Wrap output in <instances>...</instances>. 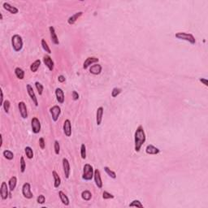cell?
Masks as SVG:
<instances>
[{"label": "cell", "mask_w": 208, "mask_h": 208, "mask_svg": "<svg viewBox=\"0 0 208 208\" xmlns=\"http://www.w3.org/2000/svg\"><path fill=\"white\" fill-rule=\"evenodd\" d=\"M102 198L104 200H107V199H111V198H114V195H112V193H108L107 191H104L102 193Z\"/></svg>", "instance_id": "39"}, {"label": "cell", "mask_w": 208, "mask_h": 208, "mask_svg": "<svg viewBox=\"0 0 208 208\" xmlns=\"http://www.w3.org/2000/svg\"><path fill=\"white\" fill-rule=\"evenodd\" d=\"M17 184V178L16 176H11L10 180L8 181V186H9V190L13 191L16 188Z\"/></svg>", "instance_id": "24"}, {"label": "cell", "mask_w": 208, "mask_h": 208, "mask_svg": "<svg viewBox=\"0 0 208 208\" xmlns=\"http://www.w3.org/2000/svg\"><path fill=\"white\" fill-rule=\"evenodd\" d=\"M121 92H122V90H121L120 88L116 87V88H114L112 90V97L116 98V97H117Z\"/></svg>", "instance_id": "36"}, {"label": "cell", "mask_w": 208, "mask_h": 208, "mask_svg": "<svg viewBox=\"0 0 208 208\" xmlns=\"http://www.w3.org/2000/svg\"><path fill=\"white\" fill-rule=\"evenodd\" d=\"M24 152H25V155H26L28 158L31 159L34 158V152H33V150L30 146H26L24 149Z\"/></svg>", "instance_id": "29"}, {"label": "cell", "mask_w": 208, "mask_h": 208, "mask_svg": "<svg viewBox=\"0 0 208 208\" xmlns=\"http://www.w3.org/2000/svg\"><path fill=\"white\" fill-rule=\"evenodd\" d=\"M94 170L93 168V167L89 163L85 164L83 168L82 179L85 180H91L94 177Z\"/></svg>", "instance_id": "4"}, {"label": "cell", "mask_w": 208, "mask_h": 208, "mask_svg": "<svg viewBox=\"0 0 208 208\" xmlns=\"http://www.w3.org/2000/svg\"><path fill=\"white\" fill-rule=\"evenodd\" d=\"M18 108L20 111V114L23 119H26L28 117V111H27V107L24 102H20L18 103Z\"/></svg>", "instance_id": "9"}, {"label": "cell", "mask_w": 208, "mask_h": 208, "mask_svg": "<svg viewBox=\"0 0 208 208\" xmlns=\"http://www.w3.org/2000/svg\"><path fill=\"white\" fill-rule=\"evenodd\" d=\"M103 107H100L97 109V112H96V124L97 125H100L102 124V116H103Z\"/></svg>", "instance_id": "17"}, {"label": "cell", "mask_w": 208, "mask_h": 208, "mask_svg": "<svg viewBox=\"0 0 208 208\" xmlns=\"http://www.w3.org/2000/svg\"><path fill=\"white\" fill-rule=\"evenodd\" d=\"M1 102H0V105L1 106H3V102H4V100H3V90H1Z\"/></svg>", "instance_id": "46"}, {"label": "cell", "mask_w": 208, "mask_h": 208, "mask_svg": "<svg viewBox=\"0 0 208 208\" xmlns=\"http://www.w3.org/2000/svg\"><path fill=\"white\" fill-rule=\"evenodd\" d=\"M22 194L27 199H31L34 197V194L31 192V186L29 183H24L22 186Z\"/></svg>", "instance_id": "5"}, {"label": "cell", "mask_w": 208, "mask_h": 208, "mask_svg": "<svg viewBox=\"0 0 208 208\" xmlns=\"http://www.w3.org/2000/svg\"><path fill=\"white\" fill-rule=\"evenodd\" d=\"M199 81L202 82V83H203V85H206V86H207L208 85H207V79H204V78H200L199 79Z\"/></svg>", "instance_id": "45"}, {"label": "cell", "mask_w": 208, "mask_h": 208, "mask_svg": "<svg viewBox=\"0 0 208 208\" xmlns=\"http://www.w3.org/2000/svg\"><path fill=\"white\" fill-rule=\"evenodd\" d=\"M49 30H50V34H51V42H52L55 45H59V41L58 39V37H57L56 33H55V28H54L53 26H50V27H49Z\"/></svg>", "instance_id": "18"}, {"label": "cell", "mask_w": 208, "mask_h": 208, "mask_svg": "<svg viewBox=\"0 0 208 208\" xmlns=\"http://www.w3.org/2000/svg\"><path fill=\"white\" fill-rule=\"evenodd\" d=\"M102 68L100 64L97 63L94 65H92L90 68V73L93 75H99L102 73Z\"/></svg>", "instance_id": "19"}, {"label": "cell", "mask_w": 208, "mask_h": 208, "mask_svg": "<svg viewBox=\"0 0 208 208\" xmlns=\"http://www.w3.org/2000/svg\"><path fill=\"white\" fill-rule=\"evenodd\" d=\"M94 182H95L96 186H98V189H102V181L100 171L98 169H95L94 170Z\"/></svg>", "instance_id": "12"}, {"label": "cell", "mask_w": 208, "mask_h": 208, "mask_svg": "<svg viewBox=\"0 0 208 208\" xmlns=\"http://www.w3.org/2000/svg\"><path fill=\"white\" fill-rule=\"evenodd\" d=\"M35 86H36V89H37V90H38V92L39 95H42V92H43V89H44L43 85L41 84L40 82L37 81V82L35 83Z\"/></svg>", "instance_id": "34"}, {"label": "cell", "mask_w": 208, "mask_h": 208, "mask_svg": "<svg viewBox=\"0 0 208 208\" xmlns=\"http://www.w3.org/2000/svg\"><path fill=\"white\" fill-rule=\"evenodd\" d=\"M59 198H60V200H61V202H62L63 205H65V206H68L69 205V199H68V196L63 192H59Z\"/></svg>", "instance_id": "25"}, {"label": "cell", "mask_w": 208, "mask_h": 208, "mask_svg": "<svg viewBox=\"0 0 208 208\" xmlns=\"http://www.w3.org/2000/svg\"><path fill=\"white\" fill-rule=\"evenodd\" d=\"M175 36L178 39L189 42L190 43H191L192 45H194L196 43V39L193 37V35L191 34H188V33H185V32H179V33H176Z\"/></svg>", "instance_id": "3"}, {"label": "cell", "mask_w": 208, "mask_h": 208, "mask_svg": "<svg viewBox=\"0 0 208 208\" xmlns=\"http://www.w3.org/2000/svg\"><path fill=\"white\" fill-rule=\"evenodd\" d=\"M104 171H105V172H107V174L110 177H112V179H116V172H113V171H112L108 167H104Z\"/></svg>", "instance_id": "32"}, {"label": "cell", "mask_w": 208, "mask_h": 208, "mask_svg": "<svg viewBox=\"0 0 208 208\" xmlns=\"http://www.w3.org/2000/svg\"><path fill=\"white\" fill-rule=\"evenodd\" d=\"M99 61V59L96 57H88L85 60L84 63H83V68L84 69H87L91 66V64L95 63Z\"/></svg>", "instance_id": "14"}, {"label": "cell", "mask_w": 208, "mask_h": 208, "mask_svg": "<svg viewBox=\"0 0 208 208\" xmlns=\"http://www.w3.org/2000/svg\"><path fill=\"white\" fill-rule=\"evenodd\" d=\"M65 77H64V76H63V75H60V76H59L58 77V81H59V82H60V83H63V82H64L65 81Z\"/></svg>", "instance_id": "44"}, {"label": "cell", "mask_w": 208, "mask_h": 208, "mask_svg": "<svg viewBox=\"0 0 208 208\" xmlns=\"http://www.w3.org/2000/svg\"><path fill=\"white\" fill-rule=\"evenodd\" d=\"M0 17H1V20H3V15L2 14H0Z\"/></svg>", "instance_id": "47"}, {"label": "cell", "mask_w": 208, "mask_h": 208, "mask_svg": "<svg viewBox=\"0 0 208 208\" xmlns=\"http://www.w3.org/2000/svg\"><path fill=\"white\" fill-rule=\"evenodd\" d=\"M3 8L7 10V11H9L10 13L11 14H17L18 13V8H17L16 7H14V6H11V4H9L8 3H3Z\"/></svg>", "instance_id": "22"}, {"label": "cell", "mask_w": 208, "mask_h": 208, "mask_svg": "<svg viewBox=\"0 0 208 208\" xmlns=\"http://www.w3.org/2000/svg\"><path fill=\"white\" fill-rule=\"evenodd\" d=\"M55 96H56L57 101L59 103H63L64 102V92L63 91L62 89L57 88L55 90Z\"/></svg>", "instance_id": "20"}, {"label": "cell", "mask_w": 208, "mask_h": 208, "mask_svg": "<svg viewBox=\"0 0 208 208\" xmlns=\"http://www.w3.org/2000/svg\"><path fill=\"white\" fill-rule=\"evenodd\" d=\"M11 46H12V48L15 51L19 52V51H21L23 48L22 38L18 34L13 35L11 38Z\"/></svg>", "instance_id": "2"}, {"label": "cell", "mask_w": 208, "mask_h": 208, "mask_svg": "<svg viewBox=\"0 0 208 208\" xmlns=\"http://www.w3.org/2000/svg\"><path fill=\"white\" fill-rule=\"evenodd\" d=\"M63 172H64V175H65V178L68 179L69 176H70L71 168H70V163H69L68 160L66 158H63Z\"/></svg>", "instance_id": "11"}, {"label": "cell", "mask_w": 208, "mask_h": 208, "mask_svg": "<svg viewBox=\"0 0 208 208\" xmlns=\"http://www.w3.org/2000/svg\"><path fill=\"white\" fill-rule=\"evenodd\" d=\"M20 172L23 173V172H24L25 168H26V163H25L24 158L23 156L20 157Z\"/></svg>", "instance_id": "38"}, {"label": "cell", "mask_w": 208, "mask_h": 208, "mask_svg": "<svg viewBox=\"0 0 208 208\" xmlns=\"http://www.w3.org/2000/svg\"><path fill=\"white\" fill-rule=\"evenodd\" d=\"M26 89H27L28 94L29 95V97H30V98L32 99V101H33V102L34 103V105H35L36 107H38V98H37L36 94H35V93H34L33 87H32L30 85H27Z\"/></svg>", "instance_id": "8"}, {"label": "cell", "mask_w": 208, "mask_h": 208, "mask_svg": "<svg viewBox=\"0 0 208 208\" xmlns=\"http://www.w3.org/2000/svg\"><path fill=\"white\" fill-rule=\"evenodd\" d=\"M82 15H83V12H82V11H78V12L73 14L72 17H70L68 18V23L69 24L73 25V24H74L76 23V21H77V20L79 18L81 17Z\"/></svg>", "instance_id": "21"}, {"label": "cell", "mask_w": 208, "mask_h": 208, "mask_svg": "<svg viewBox=\"0 0 208 208\" xmlns=\"http://www.w3.org/2000/svg\"><path fill=\"white\" fill-rule=\"evenodd\" d=\"M81 156L83 159L86 158V146L85 144H81Z\"/></svg>", "instance_id": "33"}, {"label": "cell", "mask_w": 208, "mask_h": 208, "mask_svg": "<svg viewBox=\"0 0 208 208\" xmlns=\"http://www.w3.org/2000/svg\"><path fill=\"white\" fill-rule=\"evenodd\" d=\"M79 94L77 92V91H73V99L74 101H77V100H78L79 99Z\"/></svg>", "instance_id": "43"}, {"label": "cell", "mask_w": 208, "mask_h": 208, "mask_svg": "<svg viewBox=\"0 0 208 208\" xmlns=\"http://www.w3.org/2000/svg\"><path fill=\"white\" fill-rule=\"evenodd\" d=\"M39 146L42 150H43V149L45 148L46 142H45V140H44V138H43V137H41V138L39 139Z\"/></svg>", "instance_id": "42"}, {"label": "cell", "mask_w": 208, "mask_h": 208, "mask_svg": "<svg viewBox=\"0 0 208 208\" xmlns=\"http://www.w3.org/2000/svg\"><path fill=\"white\" fill-rule=\"evenodd\" d=\"M50 112L51 114V116L52 119L55 122H56L57 120H59V117L60 116V113H61V108L59 107V106H53L52 107L50 108Z\"/></svg>", "instance_id": "6"}, {"label": "cell", "mask_w": 208, "mask_h": 208, "mask_svg": "<svg viewBox=\"0 0 208 208\" xmlns=\"http://www.w3.org/2000/svg\"><path fill=\"white\" fill-rule=\"evenodd\" d=\"M0 195L3 200H6L8 197V186L6 182H2L1 184V189H0Z\"/></svg>", "instance_id": "10"}, {"label": "cell", "mask_w": 208, "mask_h": 208, "mask_svg": "<svg viewBox=\"0 0 208 208\" xmlns=\"http://www.w3.org/2000/svg\"><path fill=\"white\" fill-rule=\"evenodd\" d=\"M31 128L33 133L37 134L41 131V123L37 117H34L31 120Z\"/></svg>", "instance_id": "7"}, {"label": "cell", "mask_w": 208, "mask_h": 208, "mask_svg": "<svg viewBox=\"0 0 208 208\" xmlns=\"http://www.w3.org/2000/svg\"><path fill=\"white\" fill-rule=\"evenodd\" d=\"M15 74H16L17 78L20 79V80H23L24 77V72L20 68H17L15 69Z\"/></svg>", "instance_id": "27"}, {"label": "cell", "mask_w": 208, "mask_h": 208, "mask_svg": "<svg viewBox=\"0 0 208 208\" xmlns=\"http://www.w3.org/2000/svg\"><path fill=\"white\" fill-rule=\"evenodd\" d=\"M129 207H135L143 208V205L141 204L139 200H133L132 203L129 204Z\"/></svg>", "instance_id": "35"}, {"label": "cell", "mask_w": 208, "mask_h": 208, "mask_svg": "<svg viewBox=\"0 0 208 208\" xmlns=\"http://www.w3.org/2000/svg\"><path fill=\"white\" fill-rule=\"evenodd\" d=\"M10 106H11V103H10V102L8 101V100H5L4 102H3V109H4V111H5V112L7 113H7H9Z\"/></svg>", "instance_id": "37"}, {"label": "cell", "mask_w": 208, "mask_h": 208, "mask_svg": "<svg viewBox=\"0 0 208 208\" xmlns=\"http://www.w3.org/2000/svg\"><path fill=\"white\" fill-rule=\"evenodd\" d=\"M63 133L66 137H71L72 135V125L69 120H65L63 123Z\"/></svg>", "instance_id": "13"}, {"label": "cell", "mask_w": 208, "mask_h": 208, "mask_svg": "<svg viewBox=\"0 0 208 208\" xmlns=\"http://www.w3.org/2000/svg\"><path fill=\"white\" fill-rule=\"evenodd\" d=\"M54 149H55V152L56 155H59L60 152V146L58 141H55V145H54Z\"/></svg>", "instance_id": "40"}, {"label": "cell", "mask_w": 208, "mask_h": 208, "mask_svg": "<svg viewBox=\"0 0 208 208\" xmlns=\"http://www.w3.org/2000/svg\"><path fill=\"white\" fill-rule=\"evenodd\" d=\"M40 65H41V60L40 59H37L35 60L31 65H30V70L33 73H36L38 71V69L39 68Z\"/></svg>", "instance_id": "26"}, {"label": "cell", "mask_w": 208, "mask_h": 208, "mask_svg": "<svg viewBox=\"0 0 208 208\" xmlns=\"http://www.w3.org/2000/svg\"><path fill=\"white\" fill-rule=\"evenodd\" d=\"M43 63H44V64L48 68V69L50 71H53L55 64H54V62H53V60H52L51 56H49V55H46L43 57Z\"/></svg>", "instance_id": "15"}, {"label": "cell", "mask_w": 208, "mask_h": 208, "mask_svg": "<svg viewBox=\"0 0 208 208\" xmlns=\"http://www.w3.org/2000/svg\"><path fill=\"white\" fill-rule=\"evenodd\" d=\"M45 201H46L45 196L42 195V194L39 195V196L38 197V198H37V202H38V203H39V204H43V203H45Z\"/></svg>", "instance_id": "41"}, {"label": "cell", "mask_w": 208, "mask_h": 208, "mask_svg": "<svg viewBox=\"0 0 208 208\" xmlns=\"http://www.w3.org/2000/svg\"><path fill=\"white\" fill-rule=\"evenodd\" d=\"M146 137L144 129L141 125H139L136 130L134 134V150L136 152L140 151L142 145L146 142Z\"/></svg>", "instance_id": "1"}, {"label": "cell", "mask_w": 208, "mask_h": 208, "mask_svg": "<svg viewBox=\"0 0 208 208\" xmlns=\"http://www.w3.org/2000/svg\"><path fill=\"white\" fill-rule=\"evenodd\" d=\"M146 153L148 155H158L160 153V150L154 146L153 145H148L146 148Z\"/></svg>", "instance_id": "16"}, {"label": "cell", "mask_w": 208, "mask_h": 208, "mask_svg": "<svg viewBox=\"0 0 208 208\" xmlns=\"http://www.w3.org/2000/svg\"><path fill=\"white\" fill-rule=\"evenodd\" d=\"M41 45L42 46V49H43L46 52H47L48 54H51V49H50V47H49V46L47 44V42H46L45 39H42V41H41Z\"/></svg>", "instance_id": "30"}, {"label": "cell", "mask_w": 208, "mask_h": 208, "mask_svg": "<svg viewBox=\"0 0 208 208\" xmlns=\"http://www.w3.org/2000/svg\"><path fill=\"white\" fill-rule=\"evenodd\" d=\"M81 197L85 201H90L92 197V193L89 190H85L81 193Z\"/></svg>", "instance_id": "28"}, {"label": "cell", "mask_w": 208, "mask_h": 208, "mask_svg": "<svg viewBox=\"0 0 208 208\" xmlns=\"http://www.w3.org/2000/svg\"><path fill=\"white\" fill-rule=\"evenodd\" d=\"M3 156L7 158V159H8V160H12L13 159V158H14V154L11 151H8V150H5L3 153Z\"/></svg>", "instance_id": "31"}, {"label": "cell", "mask_w": 208, "mask_h": 208, "mask_svg": "<svg viewBox=\"0 0 208 208\" xmlns=\"http://www.w3.org/2000/svg\"><path fill=\"white\" fill-rule=\"evenodd\" d=\"M52 175L54 177V186H55V188H59V186L61 184V179L55 171L52 172Z\"/></svg>", "instance_id": "23"}]
</instances>
